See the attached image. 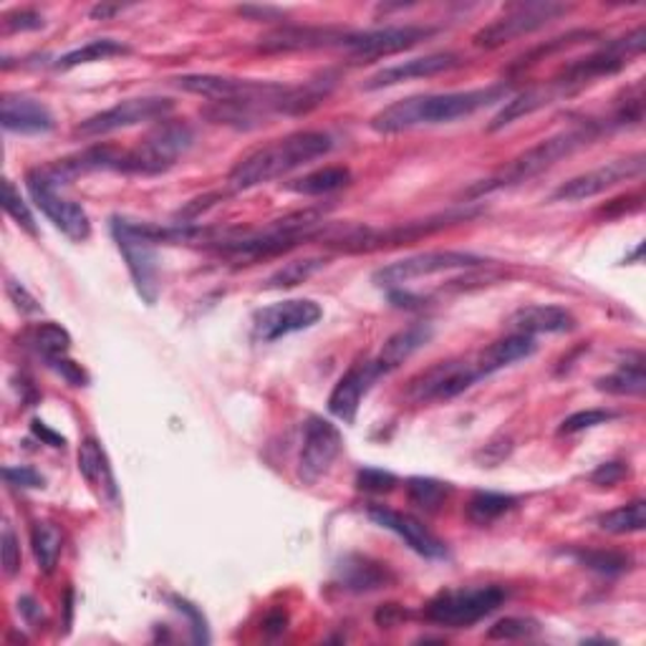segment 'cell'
I'll use <instances>...</instances> for the list:
<instances>
[{
    "instance_id": "obj_1",
    "label": "cell",
    "mask_w": 646,
    "mask_h": 646,
    "mask_svg": "<svg viewBox=\"0 0 646 646\" xmlns=\"http://www.w3.org/2000/svg\"><path fill=\"white\" fill-rule=\"evenodd\" d=\"M508 94V84H496L488 89L419 94V97L399 99L371 117V130L379 134H399L417 130V126L450 124L473 117L475 111L490 107V103L505 101Z\"/></svg>"
},
{
    "instance_id": "obj_2",
    "label": "cell",
    "mask_w": 646,
    "mask_h": 646,
    "mask_svg": "<svg viewBox=\"0 0 646 646\" xmlns=\"http://www.w3.org/2000/svg\"><path fill=\"white\" fill-rule=\"evenodd\" d=\"M331 149L333 139L326 132L306 130L285 134V137L268 142V145L237 159L228 174V187L243 193V190L268 185V182L281 180L293 170H298V167L314 162V159L326 157Z\"/></svg>"
},
{
    "instance_id": "obj_3",
    "label": "cell",
    "mask_w": 646,
    "mask_h": 646,
    "mask_svg": "<svg viewBox=\"0 0 646 646\" xmlns=\"http://www.w3.org/2000/svg\"><path fill=\"white\" fill-rule=\"evenodd\" d=\"M321 226L324 212L306 210L268 222V226L260 230H210L205 245L233 260L273 258V255L293 251L303 241H308V237H316V230Z\"/></svg>"
},
{
    "instance_id": "obj_4",
    "label": "cell",
    "mask_w": 646,
    "mask_h": 646,
    "mask_svg": "<svg viewBox=\"0 0 646 646\" xmlns=\"http://www.w3.org/2000/svg\"><path fill=\"white\" fill-rule=\"evenodd\" d=\"M604 132H606V124H594V122L573 126V130H565V132H558V134H553V137L538 142L536 147L525 149L523 155H517L513 162L505 167V170L496 174V178L475 185L467 193V197H483V195L498 193V190L515 187V185H521V182L538 178V174H544L546 170H550V167H556L558 162H561V159L576 155L578 149L592 145L598 134H604Z\"/></svg>"
},
{
    "instance_id": "obj_5",
    "label": "cell",
    "mask_w": 646,
    "mask_h": 646,
    "mask_svg": "<svg viewBox=\"0 0 646 646\" xmlns=\"http://www.w3.org/2000/svg\"><path fill=\"white\" fill-rule=\"evenodd\" d=\"M193 126L187 122H180V119H164V122H159L145 139H139L137 147L122 149L119 172L155 178V174L172 170V167L193 149Z\"/></svg>"
},
{
    "instance_id": "obj_6",
    "label": "cell",
    "mask_w": 646,
    "mask_h": 646,
    "mask_svg": "<svg viewBox=\"0 0 646 646\" xmlns=\"http://www.w3.org/2000/svg\"><path fill=\"white\" fill-rule=\"evenodd\" d=\"M646 46V31L644 26H636L632 34L617 38V41H609L601 49L584 56V59H576L558 71L553 84L563 97H573L581 89H586L588 84H594L596 78L613 76L619 71H624L634 59H639Z\"/></svg>"
},
{
    "instance_id": "obj_7",
    "label": "cell",
    "mask_w": 646,
    "mask_h": 646,
    "mask_svg": "<svg viewBox=\"0 0 646 646\" xmlns=\"http://www.w3.org/2000/svg\"><path fill=\"white\" fill-rule=\"evenodd\" d=\"M508 601V592L502 586H475V588H448L427 601L425 617L429 624L444 629H467L477 621L490 617Z\"/></svg>"
},
{
    "instance_id": "obj_8",
    "label": "cell",
    "mask_w": 646,
    "mask_h": 646,
    "mask_svg": "<svg viewBox=\"0 0 646 646\" xmlns=\"http://www.w3.org/2000/svg\"><path fill=\"white\" fill-rule=\"evenodd\" d=\"M571 8L563 3H550V0H531V3H513L502 11L498 19H492L488 26L475 34V46L485 51H496L515 38L531 36L536 31L546 28L548 23L569 13Z\"/></svg>"
},
{
    "instance_id": "obj_9",
    "label": "cell",
    "mask_w": 646,
    "mask_h": 646,
    "mask_svg": "<svg viewBox=\"0 0 646 646\" xmlns=\"http://www.w3.org/2000/svg\"><path fill=\"white\" fill-rule=\"evenodd\" d=\"M111 233H114V241L124 255L126 268H130L134 289L142 301L155 306L159 298L157 243L145 235L137 220L130 218H111Z\"/></svg>"
},
{
    "instance_id": "obj_10",
    "label": "cell",
    "mask_w": 646,
    "mask_h": 646,
    "mask_svg": "<svg viewBox=\"0 0 646 646\" xmlns=\"http://www.w3.org/2000/svg\"><path fill=\"white\" fill-rule=\"evenodd\" d=\"M483 263L488 260L465 251H427L410 255V258L387 263V266H381L377 273L371 276V281L385 291H397L406 283L419 281V278L452 273V270H473L480 268Z\"/></svg>"
},
{
    "instance_id": "obj_11",
    "label": "cell",
    "mask_w": 646,
    "mask_h": 646,
    "mask_svg": "<svg viewBox=\"0 0 646 646\" xmlns=\"http://www.w3.org/2000/svg\"><path fill=\"white\" fill-rule=\"evenodd\" d=\"M475 381H480L475 358H448V362H437L429 369L419 371L406 385L404 397L414 404L450 402V399L467 392Z\"/></svg>"
},
{
    "instance_id": "obj_12",
    "label": "cell",
    "mask_w": 646,
    "mask_h": 646,
    "mask_svg": "<svg viewBox=\"0 0 646 646\" xmlns=\"http://www.w3.org/2000/svg\"><path fill=\"white\" fill-rule=\"evenodd\" d=\"M174 111V101L167 97H137V99H124L114 103V107L99 111L89 119H84L82 124H76L74 134L84 139L103 137V134L130 130V126L137 124H149V122H164L170 119Z\"/></svg>"
},
{
    "instance_id": "obj_13",
    "label": "cell",
    "mask_w": 646,
    "mask_h": 646,
    "mask_svg": "<svg viewBox=\"0 0 646 646\" xmlns=\"http://www.w3.org/2000/svg\"><path fill=\"white\" fill-rule=\"evenodd\" d=\"M644 170H646L644 151H636V155L613 159V162H606L601 167H596V170L576 174V178L563 182V185L550 195V199H553V203H584V199L604 195L606 190L624 185V182L639 180Z\"/></svg>"
},
{
    "instance_id": "obj_14",
    "label": "cell",
    "mask_w": 646,
    "mask_h": 646,
    "mask_svg": "<svg viewBox=\"0 0 646 646\" xmlns=\"http://www.w3.org/2000/svg\"><path fill=\"white\" fill-rule=\"evenodd\" d=\"M324 308L310 298H289L270 303L266 308H258L253 314V339L263 344H273L278 339L291 337V333L306 331L321 321Z\"/></svg>"
},
{
    "instance_id": "obj_15",
    "label": "cell",
    "mask_w": 646,
    "mask_h": 646,
    "mask_svg": "<svg viewBox=\"0 0 646 646\" xmlns=\"http://www.w3.org/2000/svg\"><path fill=\"white\" fill-rule=\"evenodd\" d=\"M344 450V437L339 427L324 417H308L303 425V444L298 454V477L306 485H314L333 467Z\"/></svg>"
},
{
    "instance_id": "obj_16",
    "label": "cell",
    "mask_w": 646,
    "mask_h": 646,
    "mask_svg": "<svg viewBox=\"0 0 646 646\" xmlns=\"http://www.w3.org/2000/svg\"><path fill=\"white\" fill-rule=\"evenodd\" d=\"M435 36V28L427 26H385L371 31H349V36L341 44L354 59H385L402 51H410L414 46Z\"/></svg>"
},
{
    "instance_id": "obj_17",
    "label": "cell",
    "mask_w": 646,
    "mask_h": 646,
    "mask_svg": "<svg viewBox=\"0 0 646 646\" xmlns=\"http://www.w3.org/2000/svg\"><path fill=\"white\" fill-rule=\"evenodd\" d=\"M28 193L34 197L38 210L49 218L56 228L61 230L69 241L84 243L92 235V220L86 210L74 199L59 195V190H53L36 178V174H26Z\"/></svg>"
},
{
    "instance_id": "obj_18",
    "label": "cell",
    "mask_w": 646,
    "mask_h": 646,
    "mask_svg": "<svg viewBox=\"0 0 646 646\" xmlns=\"http://www.w3.org/2000/svg\"><path fill=\"white\" fill-rule=\"evenodd\" d=\"M346 28L333 26H278L258 38V51L263 53H296V51H316V49H341Z\"/></svg>"
},
{
    "instance_id": "obj_19",
    "label": "cell",
    "mask_w": 646,
    "mask_h": 646,
    "mask_svg": "<svg viewBox=\"0 0 646 646\" xmlns=\"http://www.w3.org/2000/svg\"><path fill=\"white\" fill-rule=\"evenodd\" d=\"M366 515H369L379 528L392 531L394 536L402 538L417 556L429 558V561H442V558H448V546H444V540L437 538L435 533L414 515L399 513V510L387 505H369Z\"/></svg>"
},
{
    "instance_id": "obj_20",
    "label": "cell",
    "mask_w": 646,
    "mask_h": 646,
    "mask_svg": "<svg viewBox=\"0 0 646 646\" xmlns=\"http://www.w3.org/2000/svg\"><path fill=\"white\" fill-rule=\"evenodd\" d=\"M381 379V374L374 364V358H358L349 366V371L337 381L333 392L329 397V412L333 417L346 422L356 419L358 406H362V399L369 394V389Z\"/></svg>"
},
{
    "instance_id": "obj_21",
    "label": "cell",
    "mask_w": 646,
    "mask_h": 646,
    "mask_svg": "<svg viewBox=\"0 0 646 646\" xmlns=\"http://www.w3.org/2000/svg\"><path fill=\"white\" fill-rule=\"evenodd\" d=\"M460 56L452 51H440V53H427V56H417V59L394 63V66H387L377 71V74L366 78L364 89L366 92H377V89H387V86H397L410 82V78H429L437 74H444V71H452L460 66Z\"/></svg>"
},
{
    "instance_id": "obj_22",
    "label": "cell",
    "mask_w": 646,
    "mask_h": 646,
    "mask_svg": "<svg viewBox=\"0 0 646 646\" xmlns=\"http://www.w3.org/2000/svg\"><path fill=\"white\" fill-rule=\"evenodd\" d=\"M576 316L563 306H523L508 316L505 329L510 333H525V337H540V333H571L576 331Z\"/></svg>"
},
{
    "instance_id": "obj_23",
    "label": "cell",
    "mask_w": 646,
    "mask_h": 646,
    "mask_svg": "<svg viewBox=\"0 0 646 646\" xmlns=\"http://www.w3.org/2000/svg\"><path fill=\"white\" fill-rule=\"evenodd\" d=\"M0 122H3V130L15 134H46L56 126L46 103L31 97H13V94H5L0 101Z\"/></svg>"
},
{
    "instance_id": "obj_24",
    "label": "cell",
    "mask_w": 646,
    "mask_h": 646,
    "mask_svg": "<svg viewBox=\"0 0 646 646\" xmlns=\"http://www.w3.org/2000/svg\"><path fill=\"white\" fill-rule=\"evenodd\" d=\"M78 473H82L86 485L97 492L99 500L109 502V505H117L119 488L114 480V470L109 465L107 450H103L101 442L94 440V437H86V440L78 444Z\"/></svg>"
},
{
    "instance_id": "obj_25",
    "label": "cell",
    "mask_w": 646,
    "mask_h": 646,
    "mask_svg": "<svg viewBox=\"0 0 646 646\" xmlns=\"http://www.w3.org/2000/svg\"><path fill=\"white\" fill-rule=\"evenodd\" d=\"M432 333V324H412L406 326V329L397 331L394 337H389L379 354L374 356V364H377L381 377H389V374H394L404 362H410L419 349H425L429 344Z\"/></svg>"
},
{
    "instance_id": "obj_26",
    "label": "cell",
    "mask_w": 646,
    "mask_h": 646,
    "mask_svg": "<svg viewBox=\"0 0 646 646\" xmlns=\"http://www.w3.org/2000/svg\"><path fill=\"white\" fill-rule=\"evenodd\" d=\"M174 84H178L182 92L195 94V97H203L210 103L243 99L248 97L255 86H258V82H251V78L218 76V74H185L174 78Z\"/></svg>"
},
{
    "instance_id": "obj_27",
    "label": "cell",
    "mask_w": 646,
    "mask_h": 646,
    "mask_svg": "<svg viewBox=\"0 0 646 646\" xmlns=\"http://www.w3.org/2000/svg\"><path fill=\"white\" fill-rule=\"evenodd\" d=\"M536 339L533 337H525V333H508V337H502L498 341H492V344L485 346L480 354H475V366L477 371H480V379L485 377H492V374L505 369V366L515 364V362H523V358H528L536 354Z\"/></svg>"
},
{
    "instance_id": "obj_28",
    "label": "cell",
    "mask_w": 646,
    "mask_h": 646,
    "mask_svg": "<svg viewBox=\"0 0 646 646\" xmlns=\"http://www.w3.org/2000/svg\"><path fill=\"white\" fill-rule=\"evenodd\" d=\"M558 99H563V94L558 92V86L553 82H548L544 86H531V89L515 94L513 99L502 103V109L498 111L496 119H492L488 130L490 132L505 130V126L517 122V119L536 114L538 109H546L548 103H556Z\"/></svg>"
},
{
    "instance_id": "obj_29",
    "label": "cell",
    "mask_w": 646,
    "mask_h": 646,
    "mask_svg": "<svg viewBox=\"0 0 646 646\" xmlns=\"http://www.w3.org/2000/svg\"><path fill=\"white\" fill-rule=\"evenodd\" d=\"M339 573H341V584H344L346 592H354V594L379 592V588H387L394 581L392 571L387 569V563H377L364 556L346 558V561L341 563Z\"/></svg>"
},
{
    "instance_id": "obj_30",
    "label": "cell",
    "mask_w": 646,
    "mask_h": 646,
    "mask_svg": "<svg viewBox=\"0 0 646 646\" xmlns=\"http://www.w3.org/2000/svg\"><path fill=\"white\" fill-rule=\"evenodd\" d=\"M23 346H28L36 356H41L46 364L53 362V358L69 356L71 351V333L63 329L61 324L46 321L28 326L26 333H23Z\"/></svg>"
},
{
    "instance_id": "obj_31",
    "label": "cell",
    "mask_w": 646,
    "mask_h": 646,
    "mask_svg": "<svg viewBox=\"0 0 646 646\" xmlns=\"http://www.w3.org/2000/svg\"><path fill=\"white\" fill-rule=\"evenodd\" d=\"M596 387L606 394L617 397H642L646 389V374H644V356L634 354L619 366L617 371L609 374V377H601L596 381Z\"/></svg>"
},
{
    "instance_id": "obj_32",
    "label": "cell",
    "mask_w": 646,
    "mask_h": 646,
    "mask_svg": "<svg viewBox=\"0 0 646 646\" xmlns=\"http://www.w3.org/2000/svg\"><path fill=\"white\" fill-rule=\"evenodd\" d=\"M351 185V170L349 167H324V170L308 172L298 178L296 182H291L289 190L298 195H308V197H318V195H331L337 190H344Z\"/></svg>"
},
{
    "instance_id": "obj_33",
    "label": "cell",
    "mask_w": 646,
    "mask_h": 646,
    "mask_svg": "<svg viewBox=\"0 0 646 646\" xmlns=\"http://www.w3.org/2000/svg\"><path fill=\"white\" fill-rule=\"evenodd\" d=\"M326 266H329V260L321 258V255H308V258L291 260V263H285V266L278 268L276 273L270 276L266 283H263V289H268V291L296 289V285L310 281V278H314L316 273H321Z\"/></svg>"
},
{
    "instance_id": "obj_34",
    "label": "cell",
    "mask_w": 646,
    "mask_h": 646,
    "mask_svg": "<svg viewBox=\"0 0 646 646\" xmlns=\"http://www.w3.org/2000/svg\"><path fill=\"white\" fill-rule=\"evenodd\" d=\"M598 528L611 536H632V533H642L646 528V502L632 500L626 505H619L617 510L598 515Z\"/></svg>"
},
{
    "instance_id": "obj_35",
    "label": "cell",
    "mask_w": 646,
    "mask_h": 646,
    "mask_svg": "<svg viewBox=\"0 0 646 646\" xmlns=\"http://www.w3.org/2000/svg\"><path fill=\"white\" fill-rule=\"evenodd\" d=\"M584 569L598 573V576H621L634 565V558L621 550H606V548H581L571 553Z\"/></svg>"
},
{
    "instance_id": "obj_36",
    "label": "cell",
    "mask_w": 646,
    "mask_h": 646,
    "mask_svg": "<svg viewBox=\"0 0 646 646\" xmlns=\"http://www.w3.org/2000/svg\"><path fill=\"white\" fill-rule=\"evenodd\" d=\"M513 508H515V498L502 496V492H475V496L467 500L465 515L470 523L485 528V525H492L496 521H500V517L510 513Z\"/></svg>"
},
{
    "instance_id": "obj_37",
    "label": "cell",
    "mask_w": 646,
    "mask_h": 646,
    "mask_svg": "<svg viewBox=\"0 0 646 646\" xmlns=\"http://www.w3.org/2000/svg\"><path fill=\"white\" fill-rule=\"evenodd\" d=\"M452 496V485L435 480V477H410L406 480V498L425 513H437Z\"/></svg>"
},
{
    "instance_id": "obj_38",
    "label": "cell",
    "mask_w": 646,
    "mask_h": 646,
    "mask_svg": "<svg viewBox=\"0 0 646 646\" xmlns=\"http://www.w3.org/2000/svg\"><path fill=\"white\" fill-rule=\"evenodd\" d=\"M594 38H598L596 31H584V28L569 31V34L550 38V41L536 46V49H531L528 53H523L521 59L515 61V66H513V69H528V66H536V63L550 59V56H553V53L569 51V49H573V46H581V44L594 41Z\"/></svg>"
},
{
    "instance_id": "obj_39",
    "label": "cell",
    "mask_w": 646,
    "mask_h": 646,
    "mask_svg": "<svg viewBox=\"0 0 646 646\" xmlns=\"http://www.w3.org/2000/svg\"><path fill=\"white\" fill-rule=\"evenodd\" d=\"M130 53V46L114 41V38H97V41H89L82 49H74L69 51L66 56H61L59 61H56V69H76L82 66V63H94V61H107V59H114V56H126Z\"/></svg>"
},
{
    "instance_id": "obj_40",
    "label": "cell",
    "mask_w": 646,
    "mask_h": 646,
    "mask_svg": "<svg viewBox=\"0 0 646 646\" xmlns=\"http://www.w3.org/2000/svg\"><path fill=\"white\" fill-rule=\"evenodd\" d=\"M31 548H34L38 569L44 573H51L56 569V563H59L63 548L61 531L56 528L53 523H36L34 531H31Z\"/></svg>"
},
{
    "instance_id": "obj_41",
    "label": "cell",
    "mask_w": 646,
    "mask_h": 646,
    "mask_svg": "<svg viewBox=\"0 0 646 646\" xmlns=\"http://www.w3.org/2000/svg\"><path fill=\"white\" fill-rule=\"evenodd\" d=\"M536 634H540V621L531 617H505L488 629V639L492 642L531 639Z\"/></svg>"
},
{
    "instance_id": "obj_42",
    "label": "cell",
    "mask_w": 646,
    "mask_h": 646,
    "mask_svg": "<svg viewBox=\"0 0 646 646\" xmlns=\"http://www.w3.org/2000/svg\"><path fill=\"white\" fill-rule=\"evenodd\" d=\"M3 207H5V212L11 215V218L19 222L23 230H26L28 235H38L34 212H31L26 199L21 197V190L15 187L11 180H3Z\"/></svg>"
},
{
    "instance_id": "obj_43",
    "label": "cell",
    "mask_w": 646,
    "mask_h": 646,
    "mask_svg": "<svg viewBox=\"0 0 646 646\" xmlns=\"http://www.w3.org/2000/svg\"><path fill=\"white\" fill-rule=\"evenodd\" d=\"M617 419V412L611 410H584L571 414V417L563 419V425L558 427V435H578L584 429H594L598 425H606V422Z\"/></svg>"
},
{
    "instance_id": "obj_44",
    "label": "cell",
    "mask_w": 646,
    "mask_h": 646,
    "mask_svg": "<svg viewBox=\"0 0 646 646\" xmlns=\"http://www.w3.org/2000/svg\"><path fill=\"white\" fill-rule=\"evenodd\" d=\"M397 485V477L387 470L377 467H364L358 470L356 475V488L362 492H371V496H381V492H392Z\"/></svg>"
},
{
    "instance_id": "obj_45",
    "label": "cell",
    "mask_w": 646,
    "mask_h": 646,
    "mask_svg": "<svg viewBox=\"0 0 646 646\" xmlns=\"http://www.w3.org/2000/svg\"><path fill=\"white\" fill-rule=\"evenodd\" d=\"M0 558H3V571L8 578L19 576L21 571V540L15 536L13 525H3V536H0Z\"/></svg>"
},
{
    "instance_id": "obj_46",
    "label": "cell",
    "mask_w": 646,
    "mask_h": 646,
    "mask_svg": "<svg viewBox=\"0 0 646 646\" xmlns=\"http://www.w3.org/2000/svg\"><path fill=\"white\" fill-rule=\"evenodd\" d=\"M172 604H174V609H178L182 617L190 621V629H193V639L197 644L210 642V632H207V621L203 617V611H199L195 604H190V601H185V598H178V596L172 598Z\"/></svg>"
},
{
    "instance_id": "obj_47",
    "label": "cell",
    "mask_w": 646,
    "mask_h": 646,
    "mask_svg": "<svg viewBox=\"0 0 646 646\" xmlns=\"http://www.w3.org/2000/svg\"><path fill=\"white\" fill-rule=\"evenodd\" d=\"M3 477H5V483L11 485V488H23V490H36V488H44V485H46L44 475H38L34 467H26V465L5 467Z\"/></svg>"
},
{
    "instance_id": "obj_48",
    "label": "cell",
    "mask_w": 646,
    "mask_h": 646,
    "mask_svg": "<svg viewBox=\"0 0 646 646\" xmlns=\"http://www.w3.org/2000/svg\"><path fill=\"white\" fill-rule=\"evenodd\" d=\"M44 26H46L44 15L38 11H28V8L5 15V31H8V34H19V31L23 34V31H38Z\"/></svg>"
},
{
    "instance_id": "obj_49",
    "label": "cell",
    "mask_w": 646,
    "mask_h": 646,
    "mask_svg": "<svg viewBox=\"0 0 646 646\" xmlns=\"http://www.w3.org/2000/svg\"><path fill=\"white\" fill-rule=\"evenodd\" d=\"M5 293H8V298L13 301V306L21 310V314H26V316L41 314V303H38L34 296H31V293L26 289H23V283L13 281V278H8Z\"/></svg>"
},
{
    "instance_id": "obj_50",
    "label": "cell",
    "mask_w": 646,
    "mask_h": 646,
    "mask_svg": "<svg viewBox=\"0 0 646 646\" xmlns=\"http://www.w3.org/2000/svg\"><path fill=\"white\" fill-rule=\"evenodd\" d=\"M624 477H629V465H624V462H604L592 473V483L598 488H613Z\"/></svg>"
},
{
    "instance_id": "obj_51",
    "label": "cell",
    "mask_w": 646,
    "mask_h": 646,
    "mask_svg": "<svg viewBox=\"0 0 646 646\" xmlns=\"http://www.w3.org/2000/svg\"><path fill=\"white\" fill-rule=\"evenodd\" d=\"M49 369H53L56 374H59V377L66 379L71 387H86V385H89V374L82 369V364L71 362L69 356L53 358V362H49Z\"/></svg>"
},
{
    "instance_id": "obj_52",
    "label": "cell",
    "mask_w": 646,
    "mask_h": 646,
    "mask_svg": "<svg viewBox=\"0 0 646 646\" xmlns=\"http://www.w3.org/2000/svg\"><path fill=\"white\" fill-rule=\"evenodd\" d=\"M510 450H513V444H510V440H492V442H488L485 444V448L477 452V460L483 462V467L488 465V467H496L498 462H502L508 458L510 454Z\"/></svg>"
},
{
    "instance_id": "obj_53",
    "label": "cell",
    "mask_w": 646,
    "mask_h": 646,
    "mask_svg": "<svg viewBox=\"0 0 646 646\" xmlns=\"http://www.w3.org/2000/svg\"><path fill=\"white\" fill-rule=\"evenodd\" d=\"M406 617H410V613H406L404 606L387 604V606H381L377 613H374V621H377L379 629H394V626L402 624Z\"/></svg>"
},
{
    "instance_id": "obj_54",
    "label": "cell",
    "mask_w": 646,
    "mask_h": 646,
    "mask_svg": "<svg viewBox=\"0 0 646 646\" xmlns=\"http://www.w3.org/2000/svg\"><path fill=\"white\" fill-rule=\"evenodd\" d=\"M19 611H21V617L26 619L31 626H36V629H38V624H44V611H41V606H38L36 598H31V596H21V601H19Z\"/></svg>"
},
{
    "instance_id": "obj_55",
    "label": "cell",
    "mask_w": 646,
    "mask_h": 646,
    "mask_svg": "<svg viewBox=\"0 0 646 646\" xmlns=\"http://www.w3.org/2000/svg\"><path fill=\"white\" fill-rule=\"evenodd\" d=\"M237 13L245 15V19H251V21H258V23L278 21L283 15L281 11H278V8H263V5H243V8H237Z\"/></svg>"
},
{
    "instance_id": "obj_56",
    "label": "cell",
    "mask_w": 646,
    "mask_h": 646,
    "mask_svg": "<svg viewBox=\"0 0 646 646\" xmlns=\"http://www.w3.org/2000/svg\"><path fill=\"white\" fill-rule=\"evenodd\" d=\"M263 629H266V634H270V636L283 634L285 629H289V613H285L283 609L270 611L266 617V621H263Z\"/></svg>"
},
{
    "instance_id": "obj_57",
    "label": "cell",
    "mask_w": 646,
    "mask_h": 646,
    "mask_svg": "<svg viewBox=\"0 0 646 646\" xmlns=\"http://www.w3.org/2000/svg\"><path fill=\"white\" fill-rule=\"evenodd\" d=\"M31 429H34V435L38 437V440H44L46 444H51V448H63V444H66V440H63L61 435H56L51 427H46L41 419H34V425H31Z\"/></svg>"
},
{
    "instance_id": "obj_58",
    "label": "cell",
    "mask_w": 646,
    "mask_h": 646,
    "mask_svg": "<svg viewBox=\"0 0 646 646\" xmlns=\"http://www.w3.org/2000/svg\"><path fill=\"white\" fill-rule=\"evenodd\" d=\"M119 11H122V5H109V3H99L92 8V19L94 21H107L111 19V15H117Z\"/></svg>"
}]
</instances>
